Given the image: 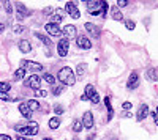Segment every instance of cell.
<instances>
[{
  "label": "cell",
  "mask_w": 158,
  "mask_h": 140,
  "mask_svg": "<svg viewBox=\"0 0 158 140\" xmlns=\"http://www.w3.org/2000/svg\"><path fill=\"white\" fill-rule=\"evenodd\" d=\"M57 77H59V80H60L63 85H70V87H71V85L76 84V76H74L73 69L68 68V66L62 68V69L59 71V74H57Z\"/></svg>",
  "instance_id": "obj_1"
},
{
  "label": "cell",
  "mask_w": 158,
  "mask_h": 140,
  "mask_svg": "<svg viewBox=\"0 0 158 140\" xmlns=\"http://www.w3.org/2000/svg\"><path fill=\"white\" fill-rule=\"evenodd\" d=\"M15 129L21 134H25V135H35L38 132V123L35 121H30L27 126H21V124H16Z\"/></svg>",
  "instance_id": "obj_2"
},
{
  "label": "cell",
  "mask_w": 158,
  "mask_h": 140,
  "mask_svg": "<svg viewBox=\"0 0 158 140\" xmlns=\"http://www.w3.org/2000/svg\"><path fill=\"white\" fill-rule=\"evenodd\" d=\"M24 84H25V87H30L33 91H36V90H40V85H41V77L38 74H32Z\"/></svg>",
  "instance_id": "obj_3"
},
{
  "label": "cell",
  "mask_w": 158,
  "mask_h": 140,
  "mask_svg": "<svg viewBox=\"0 0 158 140\" xmlns=\"http://www.w3.org/2000/svg\"><path fill=\"white\" fill-rule=\"evenodd\" d=\"M84 96H85L87 99H90L94 104H98V103H100V96H98V93H97V90H95L94 85H87V87H85Z\"/></svg>",
  "instance_id": "obj_4"
},
{
  "label": "cell",
  "mask_w": 158,
  "mask_h": 140,
  "mask_svg": "<svg viewBox=\"0 0 158 140\" xmlns=\"http://www.w3.org/2000/svg\"><path fill=\"white\" fill-rule=\"evenodd\" d=\"M21 65H22V68H24L25 71L30 69V71L36 72V71H41V69H43V65H40V63H36V61H32V60H25V61L21 63Z\"/></svg>",
  "instance_id": "obj_5"
},
{
  "label": "cell",
  "mask_w": 158,
  "mask_h": 140,
  "mask_svg": "<svg viewBox=\"0 0 158 140\" xmlns=\"http://www.w3.org/2000/svg\"><path fill=\"white\" fill-rule=\"evenodd\" d=\"M82 128H87V129H92L95 124V120H94V113L92 112H85L84 117H82Z\"/></svg>",
  "instance_id": "obj_6"
},
{
  "label": "cell",
  "mask_w": 158,
  "mask_h": 140,
  "mask_svg": "<svg viewBox=\"0 0 158 140\" xmlns=\"http://www.w3.org/2000/svg\"><path fill=\"white\" fill-rule=\"evenodd\" d=\"M44 29H46V32H48L51 36H60V35H62V29L59 27V24H54V22H48Z\"/></svg>",
  "instance_id": "obj_7"
},
{
  "label": "cell",
  "mask_w": 158,
  "mask_h": 140,
  "mask_svg": "<svg viewBox=\"0 0 158 140\" xmlns=\"http://www.w3.org/2000/svg\"><path fill=\"white\" fill-rule=\"evenodd\" d=\"M68 46H70V41L67 40V38H62V40L59 41V44H57V52H59L60 57H65V55L68 54Z\"/></svg>",
  "instance_id": "obj_8"
},
{
  "label": "cell",
  "mask_w": 158,
  "mask_h": 140,
  "mask_svg": "<svg viewBox=\"0 0 158 140\" xmlns=\"http://www.w3.org/2000/svg\"><path fill=\"white\" fill-rule=\"evenodd\" d=\"M139 84V74L136 71H133L130 74V77H128V82H127V88L128 90H135V88L138 87Z\"/></svg>",
  "instance_id": "obj_9"
},
{
  "label": "cell",
  "mask_w": 158,
  "mask_h": 140,
  "mask_svg": "<svg viewBox=\"0 0 158 140\" xmlns=\"http://www.w3.org/2000/svg\"><path fill=\"white\" fill-rule=\"evenodd\" d=\"M84 27H85V30L89 32V35H90L92 38H95V40H97V38H100V33H101V30H100V27H97L95 24L87 22V24L84 25Z\"/></svg>",
  "instance_id": "obj_10"
},
{
  "label": "cell",
  "mask_w": 158,
  "mask_h": 140,
  "mask_svg": "<svg viewBox=\"0 0 158 140\" xmlns=\"http://www.w3.org/2000/svg\"><path fill=\"white\" fill-rule=\"evenodd\" d=\"M76 46L81 47V49H90L92 47V43H90V40H89L85 35H79L77 40H76Z\"/></svg>",
  "instance_id": "obj_11"
},
{
  "label": "cell",
  "mask_w": 158,
  "mask_h": 140,
  "mask_svg": "<svg viewBox=\"0 0 158 140\" xmlns=\"http://www.w3.org/2000/svg\"><path fill=\"white\" fill-rule=\"evenodd\" d=\"M65 11H67L73 19H77L79 16H81V13H79V10L76 8V5L73 2H68L67 5H65Z\"/></svg>",
  "instance_id": "obj_12"
},
{
  "label": "cell",
  "mask_w": 158,
  "mask_h": 140,
  "mask_svg": "<svg viewBox=\"0 0 158 140\" xmlns=\"http://www.w3.org/2000/svg\"><path fill=\"white\" fill-rule=\"evenodd\" d=\"M63 35H65V38H67L68 41L73 40V38H76V27L71 25V24L65 25V27H63Z\"/></svg>",
  "instance_id": "obj_13"
},
{
  "label": "cell",
  "mask_w": 158,
  "mask_h": 140,
  "mask_svg": "<svg viewBox=\"0 0 158 140\" xmlns=\"http://www.w3.org/2000/svg\"><path fill=\"white\" fill-rule=\"evenodd\" d=\"M147 115H150V110H149V107H147L146 104H142V106L138 109V115H136V120H138V121H142V120L146 118Z\"/></svg>",
  "instance_id": "obj_14"
},
{
  "label": "cell",
  "mask_w": 158,
  "mask_h": 140,
  "mask_svg": "<svg viewBox=\"0 0 158 140\" xmlns=\"http://www.w3.org/2000/svg\"><path fill=\"white\" fill-rule=\"evenodd\" d=\"M15 6H16V11H18V13H16V18H18L19 21H22L25 16H27V13H29L27 8H25L22 3H16Z\"/></svg>",
  "instance_id": "obj_15"
},
{
  "label": "cell",
  "mask_w": 158,
  "mask_h": 140,
  "mask_svg": "<svg viewBox=\"0 0 158 140\" xmlns=\"http://www.w3.org/2000/svg\"><path fill=\"white\" fill-rule=\"evenodd\" d=\"M35 36L38 38V40H41V43L51 50L52 49V40H49V36H46V35H43V33H40V32H35Z\"/></svg>",
  "instance_id": "obj_16"
},
{
  "label": "cell",
  "mask_w": 158,
  "mask_h": 140,
  "mask_svg": "<svg viewBox=\"0 0 158 140\" xmlns=\"http://www.w3.org/2000/svg\"><path fill=\"white\" fill-rule=\"evenodd\" d=\"M18 47H19L21 52H24V54H29L30 50H32V46H30V43H29L27 40H21V41L18 43Z\"/></svg>",
  "instance_id": "obj_17"
},
{
  "label": "cell",
  "mask_w": 158,
  "mask_h": 140,
  "mask_svg": "<svg viewBox=\"0 0 158 140\" xmlns=\"http://www.w3.org/2000/svg\"><path fill=\"white\" fill-rule=\"evenodd\" d=\"M19 112L22 113L25 118H30V117H32V110L29 109L27 103H21V104H19Z\"/></svg>",
  "instance_id": "obj_18"
},
{
  "label": "cell",
  "mask_w": 158,
  "mask_h": 140,
  "mask_svg": "<svg viewBox=\"0 0 158 140\" xmlns=\"http://www.w3.org/2000/svg\"><path fill=\"white\" fill-rule=\"evenodd\" d=\"M63 16H65V14H63V10H62V8H56V10H54V16H52V21H51V22L59 24V22L63 19Z\"/></svg>",
  "instance_id": "obj_19"
},
{
  "label": "cell",
  "mask_w": 158,
  "mask_h": 140,
  "mask_svg": "<svg viewBox=\"0 0 158 140\" xmlns=\"http://www.w3.org/2000/svg\"><path fill=\"white\" fill-rule=\"evenodd\" d=\"M111 16H112V19H115V21H122V19H123L120 10H118L117 6H112V8H111Z\"/></svg>",
  "instance_id": "obj_20"
},
{
  "label": "cell",
  "mask_w": 158,
  "mask_h": 140,
  "mask_svg": "<svg viewBox=\"0 0 158 140\" xmlns=\"http://www.w3.org/2000/svg\"><path fill=\"white\" fill-rule=\"evenodd\" d=\"M85 71H87V65H84V63L77 65V68H76V77L81 79L82 76H84V72H85Z\"/></svg>",
  "instance_id": "obj_21"
},
{
  "label": "cell",
  "mask_w": 158,
  "mask_h": 140,
  "mask_svg": "<svg viewBox=\"0 0 158 140\" xmlns=\"http://www.w3.org/2000/svg\"><path fill=\"white\" fill-rule=\"evenodd\" d=\"M104 104H106V107H108V112H109V115H108V120H112L114 110H112V106H111V99H109V96H106V98H104Z\"/></svg>",
  "instance_id": "obj_22"
},
{
  "label": "cell",
  "mask_w": 158,
  "mask_h": 140,
  "mask_svg": "<svg viewBox=\"0 0 158 140\" xmlns=\"http://www.w3.org/2000/svg\"><path fill=\"white\" fill-rule=\"evenodd\" d=\"M24 76H25V69L21 66L19 69H16V71H15V76H13V79H15V80H21V79L24 77Z\"/></svg>",
  "instance_id": "obj_23"
},
{
  "label": "cell",
  "mask_w": 158,
  "mask_h": 140,
  "mask_svg": "<svg viewBox=\"0 0 158 140\" xmlns=\"http://www.w3.org/2000/svg\"><path fill=\"white\" fill-rule=\"evenodd\" d=\"M59 126H60V118L59 117H54V118L49 120V128L51 129H57Z\"/></svg>",
  "instance_id": "obj_24"
},
{
  "label": "cell",
  "mask_w": 158,
  "mask_h": 140,
  "mask_svg": "<svg viewBox=\"0 0 158 140\" xmlns=\"http://www.w3.org/2000/svg\"><path fill=\"white\" fill-rule=\"evenodd\" d=\"M27 106H29V109L33 112V110H38V107H40V103L36 99H30V101H27Z\"/></svg>",
  "instance_id": "obj_25"
},
{
  "label": "cell",
  "mask_w": 158,
  "mask_h": 140,
  "mask_svg": "<svg viewBox=\"0 0 158 140\" xmlns=\"http://www.w3.org/2000/svg\"><path fill=\"white\" fill-rule=\"evenodd\" d=\"M147 79H149V80H153V82L158 79V77H156V71H155L153 68H149V69H147Z\"/></svg>",
  "instance_id": "obj_26"
},
{
  "label": "cell",
  "mask_w": 158,
  "mask_h": 140,
  "mask_svg": "<svg viewBox=\"0 0 158 140\" xmlns=\"http://www.w3.org/2000/svg\"><path fill=\"white\" fill-rule=\"evenodd\" d=\"M11 90V85L8 82H0V93H8Z\"/></svg>",
  "instance_id": "obj_27"
},
{
  "label": "cell",
  "mask_w": 158,
  "mask_h": 140,
  "mask_svg": "<svg viewBox=\"0 0 158 140\" xmlns=\"http://www.w3.org/2000/svg\"><path fill=\"white\" fill-rule=\"evenodd\" d=\"M43 79L48 82V84H51V85H54V82H56V77L52 74H49V72H44L43 74Z\"/></svg>",
  "instance_id": "obj_28"
},
{
  "label": "cell",
  "mask_w": 158,
  "mask_h": 140,
  "mask_svg": "<svg viewBox=\"0 0 158 140\" xmlns=\"http://www.w3.org/2000/svg\"><path fill=\"white\" fill-rule=\"evenodd\" d=\"M74 132H81L82 131V123L81 121H79V120H76L74 123H73V128H71Z\"/></svg>",
  "instance_id": "obj_29"
},
{
  "label": "cell",
  "mask_w": 158,
  "mask_h": 140,
  "mask_svg": "<svg viewBox=\"0 0 158 140\" xmlns=\"http://www.w3.org/2000/svg\"><path fill=\"white\" fill-rule=\"evenodd\" d=\"M54 112H56V115H60V113H63V107L60 104H56L54 106Z\"/></svg>",
  "instance_id": "obj_30"
},
{
  "label": "cell",
  "mask_w": 158,
  "mask_h": 140,
  "mask_svg": "<svg viewBox=\"0 0 158 140\" xmlns=\"http://www.w3.org/2000/svg\"><path fill=\"white\" fill-rule=\"evenodd\" d=\"M35 96H36V98H38V96L44 98V96H48V91H46V90H36V91H35Z\"/></svg>",
  "instance_id": "obj_31"
},
{
  "label": "cell",
  "mask_w": 158,
  "mask_h": 140,
  "mask_svg": "<svg viewBox=\"0 0 158 140\" xmlns=\"http://www.w3.org/2000/svg\"><path fill=\"white\" fill-rule=\"evenodd\" d=\"M135 27H136V24H135L133 21H127V29H128V30H133Z\"/></svg>",
  "instance_id": "obj_32"
},
{
  "label": "cell",
  "mask_w": 158,
  "mask_h": 140,
  "mask_svg": "<svg viewBox=\"0 0 158 140\" xmlns=\"http://www.w3.org/2000/svg\"><path fill=\"white\" fill-rule=\"evenodd\" d=\"M52 93H54L56 96H59L62 93V87H54V88H52Z\"/></svg>",
  "instance_id": "obj_33"
},
{
  "label": "cell",
  "mask_w": 158,
  "mask_h": 140,
  "mask_svg": "<svg viewBox=\"0 0 158 140\" xmlns=\"http://www.w3.org/2000/svg\"><path fill=\"white\" fill-rule=\"evenodd\" d=\"M3 5H5V10H6L8 13H13V6H11L10 2H3Z\"/></svg>",
  "instance_id": "obj_34"
},
{
  "label": "cell",
  "mask_w": 158,
  "mask_h": 140,
  "mask_svg": "<svg viewBox=\"0 0 158 140\" xmlns=\"http://www.w3.org/2000/svg\"><path fill=\"white\" fill-rule=\"evenodd\" d=\"M0 99H3V101H10L11 98H10L6 93H0Z\"/></svg>",
  "instance_id": "obj_35"
},
{
  "label": "cell",
  "mask_w": 158,
  "mask_h": 140,
  "mask_svg": "<svg viewBox=\"0 0 158 140\" xmlns=\"http://www.w3.org/2000/svg\"><path fill=\"white\" fill-rule=\"evenodd\" d=\"M127 3H128L127 0H117V5L118 6H127Z\"/></svg>",
  "instance_id": "obj_36"
},
{
  "label": "cell",
  "mask_w": 158,
  "mask_h": 140,
  "mask_svg": "<svg viewBox=\"0 0 158 140\" xmlns=\"http://www.w3.org/2000/svg\"><path fill=\"white\" fill-rule=\"evenodd\" d=\"M0 140H13L10 135H6V134H0Z\"/></svg>",
  "instance_id": "obj_37"
},
{
  "label": "cell",
  "mask_w": 158,
  "mask_h": 140,
  "mask_svg": "<svg viewBox=\"0 0 158 140\" xmlns=\"http://www.w3.org/2000/svg\"><path fill=\"white\" fill-rule=\"evenodd\" d=\"M122 107H123L125 110H130V109H131V103H123V104H122Z\"/></svg>",
  "instance_id": "obj_38"
},
{
  "label": "cell",
  "mask_w": 158,
  "mask_h": 140,
  "mask_svg": "<svg viewBox=\"0 0 158 140\" xmlns=\"http://www.w3.org/2000/svg\"><path fill=\"white\" fill-rule=\"evenodd\" d=\"M22 30H24V27H22V25H16V27H15V32H16V33H21Z\"/></svg>",
  "instance_id": "obj_39"
},
{
  "label": "cell",
  "mask_w": 158,
  "mask_h": 140,
  "mask_svg": "<svg viewBox=\"0 0 158 140\" xmlns=\"http://www.w3.org/2000/svg\"><path fill=\"white\" fill-rule=\"evenodd\" d=\"M152 117H153V120H155V124L158 126V113H156V112H152Z\"/></svg>",
  "instance_id": "obj_40"
},
{
  "label": "cell",
  "mask_w": 158,
  "mask_h": 140,
  "mask_svg": "<svg viewBox=\"0 0 158 140\" xmlns=\"http://www.w3.org/2000/svg\"><path fill=\"white\" fill-rule=\"evenodd\" d=\"M16 140H30V138H27V137H24V135H18V137H16Z\"/></svg>",
  "instance_id": "obj_41"
},
{
  "label": "cell",
  "mask_w": 158,
  "mask_h": 140,
  "mask_svg": "<svg viewBox=\"0 0 158 140\" xmlns=\"http://www.w3.org/2000/svg\"><path fill=\"white\" fill-rule=\"evenodd\" d=\"M3 30H5V25L0 22V33H3Z\"/></svg>",
  "instance_id": "obj_42"
},
{
  "label": "cell",
  "mask_w": 158,
  "mask_h": 140,
  "mask_svg": "<svg viewBox=\"0 0 158 140\" xmlns=\"http://www.w3.org/2000/svg\"><path fill=\"white\" fill-rule=\"evenodd\" d=\"M43 140H54V138H52V137H44Z\"/></svg>",
  "instance_id": "obj_43"
},
{
  "label": "cell",
  "mask_w": 158,
  "mask_h": 140,
  "mask_svg": "<svg viewBox=\"0 0 158 140\" xmlns=\"http://www.w3.org/2000/svg\"><path fill=\"white\" fill-rule=\"evenodd\" d=\"M73 140H79V138H73Z\"/></svg>",
  "instance_id": "obj_44"
},
{
  "label": "cell",
  "mask_w": 158,
  "mask_h": 140,
  "mask_svg": "<svg viewBox=\"0 0 158 140\" xmlns=\"http://www.w3.org/2000/svg\"><path fill=\"white\" fill-rule=\"evenodd\" d=\"M156 113H158V107H156Z\"/></svg>",
  "instance_id": "obj_45"
}]
</instances>
